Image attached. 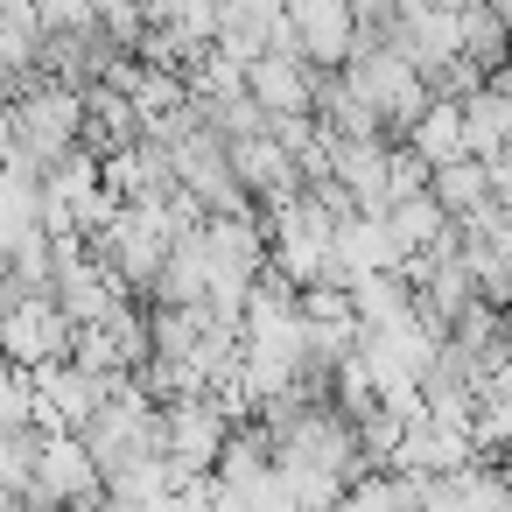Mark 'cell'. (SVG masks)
I'll return each instance as SVG.
<instances>
[{
    "label": "cell",
    "mask_w": 512,
    "mask_h": 512,
    "mask_svg": "<svg viewBox=\"0 0 512 512\" xmlns=\"http://www.w3.org/2000/svg\"><path fill=\"white\" fill-rule=\"evenodd\" d=\"M337 260H344V274H351V281L407 274V246L393 239V225H386V218H351V225L337 232Z\"/></svg>",
    "instance_id": "obj_8"
},
{
    "label": "cell",
    "mask_w": 512,
    "mask_h": 512,
    "mask_svg": "<svg viewBox=\"0 0 512 512\" xmlns=\"http://www.w3.org/2000/svg\"><path fill=\"white\" fill-rule=\"evenodd\" d=\"M0 344H8V365H22V372L71 365L78 358V323L57 309V295H43V302H22V309L0 316Z\"/></svg>",
    "instance_id": "obj_3"
},
{
    "label": "cell",
    "mask_w": 512,
    "mask_h": 512,
    "mask_svg": "<svg viewBox=\"0 0 512 512\" xmlns=\"http://www.w3.org/2000/svg\"><path fill=\"white\" fill-rule=\"evenodd\" d=\"M351 302H358V323H365V330H393V323H407V316L421 309V295H414V281H407V274L351 281Z\"/></svg>",
    "instance_id": "obj_12"
},
{
    "label": "cell",
    "mask_w": 512,
    "mask_h": 512,
    "mask_svg": "<svg viewBox=\"0 0 512 512\" xmlns=\"http://www.w3.org/2000/svg\"><path fill=\"white\" fill-rule=\"evenodd\" d=\"M106 183H113L127 204H169V197L183 190V176H176V148H162V141H134L127 155L106 162Z\"/></svg>",
    "instance_id": "obj_7"
},
{
    "label": "cell",
    "mask_w": 512,
    "mask_h": 512,
    "mask_svg": "<svg viewBox=\"0 0 512 512\" xmlns=\"http://www.w3.org/2000/svg\"><path fill=\"white\" fill-rule=\"evenodd\" d=\"M43 8L29 0H0V78H22V71H43Z\"/></svg>",
    "instance_id": "obj_10"
},
{
    "label": "cell",
    "mask_w": 512,
    "mask_h": 512,
    "mask_svg": "<svg viewBox=\"0 0 512 512\" xmlns=\"http://www.w3.org/2000/svg\"><path fill=\"white\" fill-rule=\"evenodd\" d=\"M435 204H442L456 225L484 218L491 204H505V197H498V169H491V162H477V155H463V162L435 169Z\"/></svg>",
    "instance_id": "obj_9"
},
{
    "label": "cell",
    "mask_w": 512,
    "mask_h": 512,
    "mask_svg": "<svg viewBox=\"0 0 512 512\" xmlns=\"http://www.w3.org/2000/svg\"><path fill=\"white\" fill-rule=\"evenodd\" d=\"M8 428H43V393H36V372L8 365V379H0V435Z\"/></svg>",
    "instance_id": "obj_16"
},
{
    "label": "cell",
    "mask_w": 512,
    "mask_h": 512,
    "mask_svg": "<svg viewBox=\"0 0 512 512\" xmlns=\"http://www.w3.org/2000/svg\"><path fill=\"white\" fill-rule=\"evenodd\" d=\"M176 176H183V190H190L211 218H246V211H253V197H246V183H239V169H232V148H225L211 127H190V134L176 141Z\"/></svg>",
    "instance_id": "obj_2"
},
{
    "label": "cell",
    "mask_w": 512,
    "mask_h": 512,
    "mask_svg": "<svg viewBox=\"0 0 512 512\" xmlns=\"http://www.w3.org/2000/svg\"><path fill=\"white\" fill-rule=\"evenodd\" d=\"M344 78H351V92H358V99H365L386 127H400V134H407V127L435 106V92H428L421 64H414L407 50H358Z\"/></svg>",
    "instance_id": "obj_1"
},
{
    "label": "cell",
    "mask_w": 512,
    "mask_h": 512,
    "mask_svg": "<svg viewBox=\"0 0 512 512\" xmlns=\"http://www.w3.org/2000/svg\"><path fill=\"white\" fill-rule=\"evenodd\" d=\"M316 64L309 57H260L253 71H246V92L267 106V120H295V113H316Z\"/></svg>",
    "instance_id": "obj_5"
},
{
    "label": "cell",
    "mask_w": 512,
    "mask_h": 512,
    "mask_svg": "<svg viewBox=\"0 0 512 512\" xmlns=\"http://www.w3.org/2000/svg\"><path fill=\"white\" fill-rule=\"evenodd\" d=\"M295 43L316 71H351L358 57V8L351 0H295Z\"/></svg>",
    "instance_id": "obj_4"
},
{
    "label": "cell",
    "mask_w": 512,
    "mask_h": 512,
    "mask_svg": "<svg viewBox=\"0 0 512 512\" xmlns=\"http://www.w3.org/2000/svg\"><path fill=\"white\" fill-rule=\"evenodd\" d=\"M400 50L421 64V78H435L442 64L463 57V8H421V0H407L400 8Z\"/></svg>",
    "instance_id": "obj_6"
},
{
    "label": "cell",
    "mask_w": 512,
    "mask_h": 512,
    "mask_svg": "<svg viewBox=\"0 0 512 512\" xmlns=\"http://www.w3.org/2000/svg\"><path fill=\"white\" fill-rule=\"evenodd\" d=\"M463 57L484 78H498L512 64V22H505V8H463Z\"/></svg>",
    "instance_id": "obj_14"
},
{
    "label": "cell",
    "mask_w": 512,
    "mask_h": 512,
    "mask_svg": "<svg viewBox=\"0 0 512 512\" xmlns=\"http://www.w3.org/2000/svg\"><path fill=\"white\" fill-rule=\"evenodd\" d=\"M498 449H512V372H491L477 386V456L498 463Z\"/></svg>",
    "instance_id": "obj_15"
},
{
    "label": "cell",
    "mask_w": 512,
    "mask_h": 512,
    "mask_svg": "<svg viewBox=\"0 0 512 512\" xmlns=\"http://www.w3.org/2000/svg\"><path fill=\"white\" fill-rule=\"evenodd\" d=\"M463 134H470V155H477V162H505V155H512V106H505L498 92L463 99Z\"/></svg>",
    "instance_id": "obj_13"
},
{
    "label": "cell",
    "mask_w": 512,
    "mask_h": 512,
    "mask_svg": "<svg viewBox=\"0 0 512 512\" xmlns=\"http://www.w3.org/2000/svg\"><path fill=\"white\" fill-rule=\"evenodd\" d=\"M302 323H358L351 288H302ZM365 330V323H358Z\"/></svg>",
    "instance_id": "obj_17"
},
{
    "label": "cell",
    "mask_w": 512,
    "mask_h": 512,
    "mask_svg": "<svg viewBox=\"0 0 512 512\" xmlns=\"http://www.w3.org/2000/svg\"><path fill=\"white\" fill-rule=\"evenodd\" d=\"M400 141H407V148H414V155H421L428 169H449V162H463V155H470V134H463V106H456V99H435V106H428V113H421V120H414L407 134H400Z\"/></svg>",
    "instance_id": "obj_11"
}]
</instances>
